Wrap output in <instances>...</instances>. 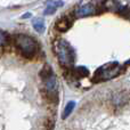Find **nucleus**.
<instances>
[{"label": "nucleus", "mask_w": 130, "mask_h": 130, "mask_svg": "<svg viewBox=\"0 0 130 130\" xmlns=\"http://www.w3.org/2000/svg\"><path fill=\"white\" fill-rule=\"evenodd\" d=\"M39 75L43 82V89H45L46 96L48 97L50 102L56 103L58 99V85H57V79L53 69L49 65L46 64L41 69Z\"/></svg>", "instance_id": "obj_1"}, {"label": "nucleus", "mask_w": 130, "mask_h": 130, "mask_svg": "<svg viewBox=\"0 0 130 130\" xmlns=\"http://www.w3.org/2000/svg\"><path fill=\"white\" fill-rule=\"evenodd\" d=\"M53 48H54L55 55H56L57 59L62 66L66 67V69L73 66L74 61H75V54H74L73 48L70 46L69 42L62 40V39H58L54 42Z\"/></svg>", "instance_id": "obj_2"}, {"label": "nucleus", "mask_w": 130, "mask_h": 130, "mask_svg": "<svg viewBox=\"0 0 130 130\" xmlns=\"http://www.w3.org/2000/svg\"><path fill=\"white\" fill-rule=\"evenodd\" d=\"M16 49L20 52V54L25 58H33L36 54L38 53V43L32 37L27 34L18 33L14 38Z\"/></svg>", "instance_id": "obj_3"}, {"label": "nucleus", "mask_w": 130, "mask_h": 130, "mask_svg": "<svg viewBox=\"0 0 130 130\" xmlns=\"http://www.w3.org/2000/svg\"><path fill=\"white\" fill-rule=\"evenodd\" d=\"M119 73H120L119 63H117V62L106 63L95 72L92 81L94 82H101V81L104 80H110V79H113L114 76H117Z\"/></svg>", "instance_id": "obj_4"}, {"label": "nucleus", "mask_w": 130, "mask_h": 130, "mask_svg": "<svg viewBox=\"0 0 130 130\" xmlns=\"http://www.w3.org/2000/svg\"><path fill=\"white\" fill-rule=\"evenodd\" d=\"M106 9L105 4L104 6H99L97 4H92V2H88V4L81 5L78 7L75 10V16L79 18L81 17H87V16H92L97 15V14H102Z\"/></svg>", "instance_id": "obj_5"}, {"label": "nucleus", "mask_w": 130, "mask_h": 130, "mask_svg": "<svg viewBox=\"0 0 130 130\" xmlns=\"http://www.w3.org/2000/svg\"><path fill=\"white\" fill-rule=\"evenodd\" d=\"M72 23H73V20H72L71 16L65 15V16L59 17L58 20L56 21L55 27H56V30L59 32H66L67 30L72 26Z\"/></svg>", "instance_id": "obj_6"}, {"label": "nucleus", "mask_w": 130, "mask_h": 130, "mask_svg": "<svg viewBox=\"0 0 130 130\" xmlns=\"http://www.w3.org/2000/svg\"><path fill=\"white\" fill-rule=\"evenodd\" d=\"M63 5H64V1H62V0H52V1H48L47 7L45 9V15H52V14H54Z\"/></svg>", "instance_id": "obj_7"}, {"label": "nucleus", "mask_w": 130, "mask_h": 130, "mask_svg": "<svg viewBox=\"0 0 130 130\" xmlns=\"http://www.w3.org/2000/svg\"><path fill=\"white\" fill-rule=\"evenodd\" d=\"M32 25H33L34 30L39 33H42L46 30V25H45V21L41 17H36L32 20Z\"/></svg>", "instance_id": "obj_8"}, {"label": "nucleus", "mask_w": 130, "mask_h": 130, "mask_svg": "<svg viewBox=\"0 0 130 130\" xmlns=\"http://www.w3.org/2000/svg\"><path fill=\"white\" fill-rule=\"evenodd\" d=\"M72 73L76 79H81V78H86L89 74V71H88V69H86L83 66H79L75 67L74 70H72Z\"/></svg>", "instance_id": "obj_9"}, {"label": "nucleus", "mask_w": 130, "mask_h": 130, "mask_svg": "<svg viewBox=\"0 0 130 130\" xmlns=\"http://www.w3.org/2000/svg\"><path fill=\"white\" fill-rule=\"evenodd\" d=\"M74 106H75V103H74L73 101L69 102V103L66 104V106H65V108H64V111H63V119H66V118L69 117L70 114H71L72 111L74 110Z\"/></svg>", "instance_id": "obj_10"}, {"label": "nucleus", "mask_w": 130, "mask_h": 130, "mask_svg": "<svg viewBox=\"0 0 130 130\" xmlns=\"http://www.w3.org/2000/svg\"><path fill=\"white\" fill-rule=\"evenodd\" d=\"M9 41V36L6 32L0 30V46H5Z\"/></svg>", "instance_id": "obj_11"}, {"label": "nucleus", "mask_w": 130, "mask_h": 130, "mask_svg": "<svg viewBox=\"0 0 130 130\" xmlns=\"http://www.w3.org/2000/svg\"><path fill=\"white\" fill-rule=\"evenodd\" d=\"M30 15H31V14H25L24 17H25V18H26V17H30Z\"/></svg>", "instance_id": "obj_12"}]
</instances>
